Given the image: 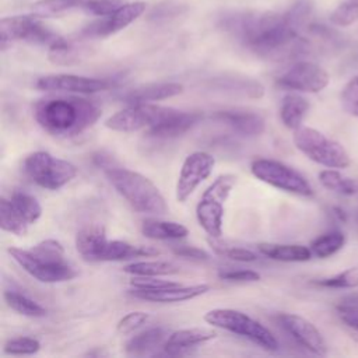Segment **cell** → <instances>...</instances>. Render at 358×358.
<instances>
[{"instance_id":"cell-1","label":"cell","mask_w":358,"mask_h":358,"mask_svg":"<svg viewBox=\"0 0 358 358\" xmlns=\"http://www.w3.org/2000/svg\"><path fill=\"white\" fill-rule=\"evenodd\" d=\"M218 27L259 57L281 60L303 52L306 43L287 13L227 11Z\"/></svg>"},{"instance_id":"cell-20","label":"cell","mask_w":358,"mask_h":358,"mask_svg":"<svg viewBox=\"0 0 358 358\" xmlns=\"http://www.w3.org/2000/svg\"><path fill=\"white\" fill-rule=\"evenodd\" d=\"M183 92V85L173 81L164 83H151L144 84L136 88H131L122 94V99L127 103H141V102H154L162 101L172 96H176Z\"/></svg>"},{"instance_id":"cell-10","label":"cell","mask_w":358,"mask_h":358,"mask_svg":"<svg viewBox=\"0 0 358 358\" xmlns=\"http://www.w3.org/2000/svg\"><path fill=\"white\" fill-rule=\"evenodd\" d=\"M173 108L159 106L151 102L129 103L127 108L113 113L105 120V127L113 131L133 133L138 130H148L158 124Z\"/></svg>"},{"instance_id":"cell-21","label":"cell","mask_w":358,"mask_h":358,"mask_svg":"<svg viewBox=\"0 0 358 358\" xmlns=\"http://www.w3.org/2000/svg\"><path fill=\"white\" fill-rule=\"evenodd\" d=\"M217 337V333L210 329L201 327H192V329H182L176 330L169 337H166L164 343L165 354L168 355H180L183 351L207 343Z\"/></svg>"},{"instance_id":"cell-31","label":"cell","mask_w":358,"mask_h":358,"mask_svg":"<svg viewBox=\"0 0 358 358\" xmlns=\"http://www.w3.org/2000/svg\"><path fill=\"white\" fill-rule=\"evenodd\" d=\"M6 303L15 312H18L22 316H28V317H43L46 315V309L38 303L36 301L31 299L29 296L18 292V291H13V289H7L3 294Z\"/></svg>"},{"instance_id":"cell-19","label":"cell","mask_w":358,"mask_h":358,"mask_svg":"<svg viewBox=\"0 0 358 358\" xmlns=\"http://www.w3.org/2000/svg\"><path fill=\"white\" fill-rule=\"evenodd\" d=\"M106 242L105 227L95 222L81 227L76 235V249L88 262H99Z\"/></svg>"},{"instance_id":"cell-25","label":"cell","mask_w":358,"mask_h":358,"mask_svg":"<svg viewBox=\"0 0 358 358\" xmlns=\"http://www.w3.org/2000/svg\"><path fill=\"white\" fill-rule=\"evenodd\" d=\"M309 110V101L298 94H287L280 105V119L289 130H296Z\"/></svg>"},{"instance_id":"cell-9","label":"cell","mask_w":358,"mask_h":358,"mask_svg":"<svg viewBox=\"0 0 358 358\" xmlns=\"http://www.w3.org/2000/svg\"><path fill=\"white\" fill-rule=\"evenodd\" d=\"M250 172L259 180L298 196L309 197L313 189L308 179L292 166L271 158H257L250 165Z\"/></svg>"},{"instance_id":"cell-48","label":"cell","mask_w":358,"mask_h":358,"mask_svg":"<svg viewBox=\"0 0 358 358\" xmlns=\"http://www.w3.org/2000/svg\"><path fill=\"white\" fill-rule=\"evenodd\" d=\"M172 250L175 255L185 257V259H196V260H207L210 255L197 246L193 245H175L172 246Z\"/></svg>"},{"instance_id":"cell-49","label":"cell","mask_w":358,"mask_h":358,"mask_svg":"<svg viewBox=\"0 0 358 358\" xmlns=\"http://www.w3.org/2000/svg\"><path fill=\"white\" fill-rule=\"evenodd\" d=\"M337 312L340 319L351 329L358 331V306H347V305H337Z\"/></svg>"},{"instance_id":"cell-26","label":"cell","mask_w":358,"mask_h":358,"mask_svg":"<svg viewBox=\"0 0 358 358\" xmlns=\"http://www.w3.org/2000/svg\"><path fill=\"white\" fill-rule=\"evenodd\" d=\"M141 234L150 239L158 241H176L185 238L189 231L183 224L165 220H145L141 224Z\"/></svg>"},{"instance_id":"cell-30","label":"cell","mask_w":358,"mask_h":358,"mask_svg":"<svg viewBox=\"0 0 358 358\" xmlns=\"http://www.w3.org/2000/svg\"><path fill=\"white\" fill-rule=\"evenodd\" d=\"M10 201L28 225L35 224L42 215V207L39 201L24 190H14L10 196Z\"/></svg>"},{"instance_id":"cell-7","label":"cell","mask_w":358,"mask_h":358,"mask_svg":"<svg viewBox=\"0 0 358 358\" xmlns=\"http://www.w3.org/2000/svg\"><path fill=\"white\" fill-rule=\"evenodd\" d=\"M22 171L31 182L48 190H57L77 176L76 165L46 151H35L27 155Z\"/></svg>"},{"instance_id":"cell-45","label":"cell","mask_w":358,"mask_h":358,"mask_svg":"<svg viewBox=\"0 0 358 358\" xmlns=\"http://www.w3.org/2000/svg\"><path fill=\"white\" fill-rule=\"evenodd\" d=\"M148 320V313L143 310H136L124 315L116 324V329L122 334H127L143 326Z\"/></svg>"},{"instance_id":"cell-27","label":"cell","mask_w":358,"mask_h":358,"mask_svg":"<svg viewBox=\"0 0 358 358\" xmlns=\"http://www.w3.org/2000/svg\"><path fill=\"white\" fill-rule=\"evenodd\" d=\"M166 338V331L162 327H152L133 336L126 343V352L131 355H145L150 354L159 345H164Z\"/></svg>"},{"instance_id":"cell-14","label":"cell","mask_w":358,"mask_h":358,"mask_svg":"<svg viewBox=\"0 0 358 358\" xmlns=\"http://www.w3.org/2000/svg\"><path fill=\"white\" fill-rule=\"evenodd\" d=\"M35 87L50 92H71V94H95L105 91L110 83L103 78H94L76 74H50L38 78Z\"/></svg>"},{"instance_id":"cell-46","label":"cell","mask_w":358,"mask_h":358,"mask_svg":"<svg viewBox=\"0 0 358 358\" xmlns=\"http://www.w3.org/2000/svg\"><path fill=\"white\" fill-rule=\"evenodd\" d=\"M218 277L221 280L232 281V282H255L260 280V274L255 270H224L218 273Z\"/></svg>"},{"instance_id":"cell-11","label":"cell","mask_w":358,"mask_h":358,"mask_svg":"<svg viewBox=\"0 0 358 358\" xmlns=\"http://www.w3.org/2000/svg\"><path fill=\"white\" fill-rule=\"evenodd\" d=\"M329 81V73L319 64L296 62L277 78V85L289 91L316 94L324 90Z\"/></svg>"},{"instance_id":"cell-35","label":"cell","mask_w":358,"mask_h":358,"mask_svg":"<svg viewBox=\"0 0 358 358\" xmlns=\"http://www.w3.org/2000/svg\"><path fill=\"white\" fill-rule=\"evenodd\" d=\"M84 49L74 42L63 38L59 43L49 48V60L57 64H71L81 59Z\"/></svg>"},{"instance_id":"cell-50","label":"cell","mask_w":358,"mask_h":358,"mask_svg":"<svg viewBox=\"0 0 358 358\" xmlns=\"http://www.w3.org/2000/svg\"><path fill=\"white\" fill-rule=\"evenodd\" d=\"M338 303L340 305H347V306H358V291L345 295L344 298L340 299Z\"/></svg>"},{"instance_id":"cell-28","label":"cell","mask_w":358,"mask_h":358,"mask_svg":"<svg viewBox=\"0 0 358 358\" xmlns=\"http://www.w3.org/2000/svg\"><path fill=\"white\" fill-rule=\"evenodd\" d=\"M123 271L131 275L159 277V275L175 274L179 271V267L171 262H164V260H141V262H133L124 266Z\"/></svg>"},{"instance_id":"cell-39","label":"cell","mask_w":358,"mask_h":358,"mask_svg":"<svg viewBox=\"0 0 358 358\" xmlns=\"http://www.w3.org/2000/svg\"><path fill=\"white\" fill-rule=\"evenodd\" d=\"M187 10V7L176 0H165L161 1L158 4H155L150 14H148V21L151 22H165L169 20H173L179 15H182L185 11Z\"/></svg>"},{"instance_id":"cell-18","label":"cell","mask_w":358,"mask_h":358,"mask_svg":"<svg viewBox=\"0 0 358 358\" xmlns=\"http://www.w3.org/2000/svg\"><path fill=\"white\" fill-rule=\"evenodd\" d=\"M201 119L203 115L200 112H183L172 109L171 113L166 115L158 124L148 129L147 134L161 138L178 137L194 127Z\"/></svg>"},{"instance_id":"cell-34","label":"cell","mask_w":358,"mask_h":358,"mask_svg":"<svg viewBox=\"0 0 358 358\" xmlns=\"http://www.w3.org/2000/svg\"><path fill=\"white\" fill-rule=\"evenodd\" d=\"M345 243V235L340 231L326 232L310 242L312 255L320 259H326L338 252Z\"/></svg>"},{"instance_id":"cell-8","label":"cell","mask_w":358,"mask_h":358,"mask_svg":"<svg viewBox=\"0 0 358 358\" xmlns=\"http://www.w3.org/2000/svg\"><path fill=\"white\" fill-rule=\"evenodd\" d=\"M42 17L32 15H11L3 17L0 21V43L1 50H6L14 41H24L34 45L52 48L59 43L63 36L55 32L50 27L42 22Z\"/></svg>"},{"instance_id":"cell-43","label":"cell","mask_w":358,"mask_h":358,"mask_svg":"<svg viewBox=\"0 0 358 358\" xmlns=\"http://www.w3.org/2000/svg\"><path fill=\"white\" fill-rule=\"evenodd\" d=\"M320 287L326 288H357L358 287V267L348 268L336 275L322 278L316 282Z\"/></svg>"},{"instance_id":"cell-44","label":"cell","mask_w":358,"mask_h":358,"mask_svg":"<svg viewBox=\"0 0 358 358\" xmlns=\"http://www.w3.org/2000/svg\"><path fill=\"white\" fill-rule=\"evenodd\" d=\"M341 105L344 110L354 116L358 117V74L354 76L343 88L341 91Z\"/></svg>"},{"instance_id":"cell-6","label":"cell","mask_w":358,"mask_h":358,"mask_svg":"<svg viewBox=\"0 0 358 358\" xmlns=\"http://www.w3.org/2000/svg\"><path fill=\"white\" fill-rule=\"evenodd\" d=\"M204 320L214 327H220L231 333L239 334L253 341L266 351L278 350V341L274 334L266 326H263L260 322L255 320L245 312L228 308H218L208 310L204 315Z\"/></svg>"},{"instance_id":"cell-3","label":"cell","mask_w":358,"mask_h":358,"mask_svg":"<svg viewBox=\"0 0 358 358\" xmlns=\"http://www.w3.org/2000/svg\"><path fill=\"white\" fill-rule=\"evenodd\" d=\"M8 255L34 278L41 282H63L77 275L67 262L63 245L56 239H45L31 249L8 248Z\"/></svg>"},{"instance_id":"cell-40","label":"cell","mask_w":358,"mask_h":358,"mask_svg":"<svg viewBox=\"0 0 358 358\" xmlns=\"http://www.w3.org/2000/svg\"><path fill=\"white\" fill-rule=\"evenodd\" d=\"M330 22L336 27H350L358 21V0L341 1L330 14Z\"/></svg>"},{"instance_id":"cell-32","label":"cell","mask_w":358,"mask_h":358,"mask_svg":"<svg viewBox=\"0 0 358 358\" xmlns=\"http://www.w3.org/2000/svg\"><path fill=\"white\" fill-rule=\"evenodd\" d=\"M320 183L331 192H336L343 196H351L358 190V185L354 179L344 176L336 169H323L319 172Z\"/></svg>"},{"instance_id":"cell-41","label":"cell","mask_w":358,"mask_h":358,"mask_svg":"<svg viewBox=\"0 0 358 358\" xmlns=\"http://www.w3.org/2000/svg\"><path fill=\"white\" fill-rule=\"evenodd\" d=\"M3 350L10 355H32L41 350V343L34 337H15L7 340Z\"/></svg>"},{"instance_id":"cell-12","label":"cell","mask_w":358,"mask_h":358,"mask_svg":"<svg viewBox=\"0 0 358 358\" xmlns=\"http://www.w3.org/2000/svg\"><path fill=\"white\" fill-rule=\"evenodd\" d=\"M215 165V158L210 152L206 151H194L189 154L179 171V176L176 180L175 196L176 200L183 203L186 201L193 192L199 187V185L206 180Z\"/></svg>"},{"instance_id":"cell-29","label":"cell","mask_w":358,"mask_h":358,"mask_svg":"<svg viewBox=\"0 0 358 358\" xmlns=\"http://www.w3.org/2000/svg\"><path fill=\"white\" fill-rule=\"evenodd\" d=\"M215 85L220 90L241 94L246 98H260L264 94V88L259 81L252 78H238V77H224L217 78Z\"/></svg>"},{"instance_id":"cell-33","label":"cell","mask_w":358,"mask_h":358,"mask_svg":"<svg viewBox=\"0 0 358 358\" xmlns=\"http://www.w3.org/2000/svg\"><path fill=\"white\" fill-rule=\"evenodd\" d=\"M0 227L3 231L18 236H24L28 232L29 227L13 207L10 199L6 197H1L0 201Z\"/></svg>"},{"instance_id":"cell-4","label":"cell","mask_w":358,"mask_h":358,"mask_svg":"<svg viewBox=\"0 0 358 358\" xmlns=\"http://www.w3.org/2000/svg\"><path fill=\"white\" fill-rule=\"evenodd\" d=\"M103 171L113 189L136 211L157 215L168 213L165 197L147 176L136 171L113 165Z\"/></svg>"},{"instance_id":"cell-38","label":"cell","mask_w":358,"mask_h":358,"mask_svg":"<svg viewBox=\"0 0 358 358\" xmlns=\"http://www.w3.org/2000/svg\"><path fill=\"white\" fill-rule=\"evenodd\" d=\"M236 185V176L232 173H224L220 175L203 193V199L215 200L220 203H225L229 193Z\"/></svg>"},{"instance_id":"cell-24","label":"cell","mask_w":358,"mask_h":358,"mask_svg":"<svg viewBox=\"0 0 358 358\" xmlns=\"http://www.w3.org/2000/svg\"><path fill=\"white\" fill-rule=\"evenodd\" d=\"M257 249L268 259L278 262H308L312 257V250L308 246L296 243H259Z\"/></svg>"},{"instance_id":"cell-16","label":"cell","mask_w":358,"mask_h":358,"mask_svg":"<svg viewBox=\"0 0 358 358\" xmlns=\"http://www.w3.org/2000/svg\"><path fill=\"white\" fill-rule=\"evenodd\" d=\"M210 291L208 284H194V285H182L176 284L166 288L159 289H144V288H133L130 289V295L138 299L150 301V302H161V303H172V302H185L193 298H197Z\"/></svg>"},{"instance_id":"cell-51","label":"cell","mask_w":358,"mask_h":358,"mask_svg":"<svg viewBox=\"0 0 358 358\" xmlns=\"http://www.w3.org/2000/svg\"><path fill=\"white\" fill-rule=\"evenodd\" d=\"M331 214L336 217V220L337 221H340V222H345L347 221V214H345V211L343 210V208H340V207H333L331 208Z\"/></svg>"},{"instance_id":"cell-15","label":"cell","mask_w":358,"mask_h":358,"mask_svg":"<svg viewBox=\"0 0 358 358\" xmlns=\"http://www.w3.org/2000/svg\"><path fill=\"white\" fill-rule=\"evenodd\" d=\"M278 322L281 323L282 329L299 345H302L312 354L320 355V357L327 354V345L322 333L308 319L294 313H281L278 316Z\"/></svg>"},{"instance_id":"cell-2","label":"cell","mask_w":358,"mask_h":358,"mask_svg":"<svg viewBox=\"0 0 358 358\" xmlns=\"http://www.w3.org/2000/svg\"><path fill=\"white\" fill-rule=\"evenodd\" d=\"M38 124L48 133L70 137L91 127L101 116V109L92 101L84 98H48L34 108Z\"/></svg>"},{"instance_id":"cell-13","label":"cell","mask_w":358,"mask_h":358,"mask_svg":"<svg viewBox=\"0 0 358 358\" xmlns=\"http://www.w3.org/2000/svg\"><path fill=\"white\" fill-rule=\"evenodd\" d=\"M145 3L144 1H133L126 3L120 10H117L115 14L108 17H101L99 20H95L85 25L80 35L83 38H106L109 35H113L122 29H124L127 25H130L133 21H136L144 11H145Z\"/></svg>"},{"instance_id":"cell-17","label":"cell","mask_w":358,"mask_h":358,"mask_svg":"<svg viewBox=\"0 0 358 358\" xmlns=\"http://www.w3.org/2000/svg\"><path fill=\"white\" fill-rule=\"evenodd\" d=\"M213 117L225 123L235 133L245 137L260 136L266 129L264 117L260 113L253 110L225 109V110L215 112Z\"/></svg>"},{"instance_id":"cell-36","label":"cell","mask_w":358,"mask_h":358,"mask_svg":"<svg viewBox=\"0 0 358 358\" xmlns=\"http://www.w3.org/2000/svg\"><path fill=\"white\" fill-rule=\"evenodd\" d=\"M85 0H39L32 4L34 14L39 17H53L83 7Z\"/></svg>"},{"instance_id":"cell-42","label":"cell","mask_w":358,"mask_h":358,"mask_svg":"<svg viewBox=\"0 0 358 358\" xmlns=\"http://www.w3.org/2000/svg\"><path fill=\"white\" fill-rule=\"evenodd\" d=\"M126 3V0H85L81 8L91 15L108 17L120 10Z\"/></svg>"},{"instance_id":"cell-5","label":"cell","mask_w":358,"mask_h":358,"mask_svg":"<svg viewBox=\"0 0 358 358\" xmlns=\"http://www.w3.org/2000/svg\"><path fill=\"white\" fill-rule=\"evenodd\" d=\"M292 141L295 147L313 162L326 168H347L351 158L344 145L322 131L301 126L294 130Z\"/></svg>"},{"instance_id":"cell-47","label":"cell","mask_w":358,"mask_h":358,"mask_svg":"<svg viewBox=\"0 0 358 358\" xmlns=\"http://www.w3.org/2000/svg\"><path fill=\"white\" fill-rule=\"evenodd\" d=\"M179 282L171 281V280H161L157 277H143V275H134L130 280V285L133 288H144V289H159V288H166L176 285Z\"/></svg>"},{"instance_id":"cell-22","label":"cell","mask_w":358,"mask_h":358,"mask_svg":"<svg viewBox=\"0 0 358 358\" xmlns=\"http://www.w3.org/2000/svg\"><path fill=\"white\" fill-rule=\"evenodd\" d=\"M196 218L199 225L210 238H221L224 224V203L201 197L196 206Z\"/></svg>"},{"instance_id":"cell-37","label":"cell","mask_w":358,"mask_h":358,"mask_svg":"<svg viewBox=\"0 0 358 358\" xmlns=\"http://www.w3.org/2000/svg\"><path fill=\"white\" fill-rule=\"evenodd\" d=\"M208 245L211 246V249L217 255L228 257L231 260H236V262H255L257 259V255L255 252H252L250 249L228 245L225 242H221L220 238L208 239Z\"/></svg>"},{"instance_id":"cell-23","label":"cell","mask_w":358,"mask_h":358,"mask_svg":"<svg viewBox=\"0 0 358 358\" xmlns=\"http://www.w3.org/2000/svg\"><path fill=\"white\" fill-rule=\"evenodd\" d=\"M159 255V250L152 246H143V245H131L124 241L113 239L106 242L103 250L101 253L99 262H119L127 260L134 257H150Z\"/></svg>"}]
</instances>
